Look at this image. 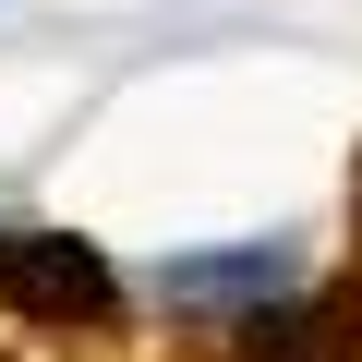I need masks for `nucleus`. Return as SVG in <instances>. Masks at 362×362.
<instances>
[{"mask_svg":"<svg viewBox=\"0 0 362 362\" xmlns=\"http://www.w3.org/2000/svg\"><path fill=\"white\" fill-rule=\"evenodd\" d=\"M290 290H302V242H206V254H157L145 266V302L169 326H194V338H242Z\"/></svg>","mask_w":362,"mask_h":362,"instance_id":"obj_1","label":"nucleus"}]
</instances>
